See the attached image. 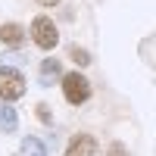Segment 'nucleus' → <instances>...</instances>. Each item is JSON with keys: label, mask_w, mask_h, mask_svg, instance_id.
<instances>
[{"label": "nucleus", "mask_w": 156, "mask_h": 156, "mask_svg": "<svg viewBox=\"0 0 156 156\" xmlns=\"http://www.w3.org/2000/svg\"><path fill=\"white\" fill-rule=\"evenodd\" d=\"M37 119H41V122H50V109L44 106V103H41V106H37Z\"/></svg>", "instance_id": "obj_10"}, {"label": "nucleus", "mask_w": 156, "mask_h": 156, "mask_svg": "<svg viewBox=\"0 0 156 156\" xmlns=\"http://www.w3.org/2000/svg\"><path fill=\"white\" fill-rule=\"evenodd\" d=\"M94 153H97V140L90 134H75L66 150V156H94Z\"/></svg>", "instance_id": "obj_4"}, {"label": "nucleus", "mask_w": 156, "mask_h": 156, "mask_svg": "<svg viewBox=\"0 0 156 156\" xmlns=\"http://www.w3.org/2000/svg\"><path fill=\"white\" fill-rule=\"evenodd\" d=\"M59 72H62V66L56 59H44L41 62V84H53L56 78H59Z\"/></svg>", "instance_id": "obj_7"}, {"label": "nucleus", "mask_w": 156, "mask_h": 156, "mask_svg": "<svg viewBox=\"0 0 156 156\" xmlns=\"http://www.w3.org/2000/svg\"><path fill=\"white\" fill-rule=\"evenodd\" d=\"M37 3H44V6H56L59 0H37Z\"/></svg>", "instance_id": "obj_12"}, {"label": "nucleus", "mask_w": 156, "mask_h": 156, "mask_svg": "<svg viewBox=\"0 0 156 156\" xmlns=\"http://www.w3.org/2000/svg\"><path fill=\"white\" fill-rule=\"evenodd\" d=\"M22 156H47V147L37 137H25L22 140Z\"/></svg>", "instance_id": "obj_8"}, {"label": "nucleus", "mask_w": 156, "mask_h": 156, "mask_svg": "<svg viewBox=\"0 0 156 156\" xmlns=\"http://www.w3.org/2000/svg\"><path fill=\"white\" fill-rule=\"evenodd\" d=\"M62 94H66V100L72 103V106H78V103H84L90 97V84L87 78L81 72H69L66 78H62Z\"/></svg>", "instance_id": "obj_1"}, {"label": "nucleus", "mask_w": 156, "mask_h": 156, "mask_svg": "<svg viewBox=\"0 0 156 156\" xmlns=\"http://www.w3.org/2000/svg\"><path fill=\"white\" fill-rule=\"evenodd\" d=\"M109 156H125V150H122V144H112V150H109Z\"/></svg>", "instance_id": "obj_11"}, {"label": "nucleus", "mask_w": 156, "mask_h": 156, "mask_svg": "<svg viewBox=\"0 0 156 156\" xmlns=\"http://www.w3.org/2000/svg\"><path fill=\"white\" fill-rule=\"evenodd\" d=\"M72 59L78 62V66H87V62H90V56L84 53V50H78V47H72Z\"/></svg>", "instance_id": "obj_9"}, {"label": "nucleus", "mask_w": 156, "mask_h": 156, "mask_svg": "<svg viewBox=\"0 0 156 156\" xmlns=\"http://www.w3.org/2000/svg\"><path fill=\"white\" fill-rule=\"evenodd\" d=\"M0 41H3L6 47H22V41H25V31H22V25H16V22H9V25H0Z\"/></svg>", "instance_id": "obj_5"}, {"label": "nucleus", "mask_w": 156, "mask_h": 156, "mask_svg": "<svg viewBox=\"0 0 156 156\" xmlns=\"http://www.w3.org/2000/svg\"><path fill=\"white\" fill-rule=\"evenodd\" d=\"M25 94V78L16 69H0V97L3 100H19Z\"/></svg>", "instance_id": "obj_3"}, {"label": "nucleus", "mask_w": 156, "mask_h": 156, "mask_svg": "<svg viewBox=\"0 0 156 156\" xmlns=\"http://www.w3.org/2000/svg\"><path fill=\"white\" fill-rule=\"evenodd\" d=\"M31 37H34V44L41 47V50H53L56 41H59V34H56V25L50 22L47 16H37L31 22Z\"/></svg>", "instance_id": "obj_2"}, {"label": "nucleus", "mask_w": 156, "mask_h": 156, "mask_svg": "<svg viewBox=\"0 0 156 156\" xmlns=\"http://www.w3.org/2000/svg\"><path fill=\"white\" fill-rule=\"evenodd\" d=\"M16 125H19L16 109L9 103H0V131H16Z\"/></svg>", "instance_id": "obj_6"}]
</instances>
